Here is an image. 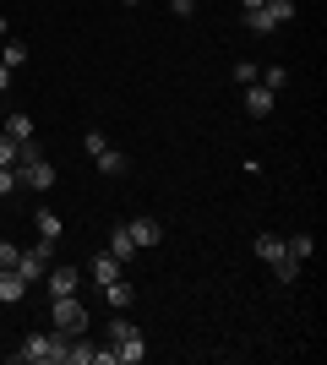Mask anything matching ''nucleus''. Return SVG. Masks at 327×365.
I'll use <instances>...</instances> for the list:
<instances>
[{
  "instance_id": "1",
  "label": "nucleus",
  "mask_w": 327,
  "mask_h": 365,
  "mask_svg": "<svg viewBox=\"0 0 327 365\" xmlns=\"http://www.w3.org/2000/svg\"><path fill=\"white\" fill-rule=\"evenodd\" d=\"M66 344H71L66 333H28V338H22V349H11V360L16 365H61Z\"/></svg>"
},
{
  "instance_id": "2",
  "label": "nucleus",
  "mask_w": 327,
  "mask_h": 365,
  "mask_svg": "<svg viewBox=\"0 0 327 365\" xmlns=\"http://www.w3.org/2000/svg\"><path fill=\"white\" fill-rule=\"evenodd\" d=\"M49 317H55V333H66V338L88 333V305H82L77 294H55V300H49Z\"/></svg>"
},
{
  "instance_id": "3",
  "label": "nucleus",
  "mask_w": 327,
  "mask_h": 365,
  "mask_svg": "<svg viewBox=\"0 0 327 365\" xmlns=\"http://www.w3.org/2000/svg\"><path fill=\"white\" fill-rule=\"evenodd\" d=\"M49 262H55V240H38V245H28V251H16V273L28 278V284H38V278L49 273Z\"/></svg>"
},
{
  "instance_id": "4",
  "label": "nucleus",
  "mask_w": 327,
  "mask_h": 365,
  "mask_svg": "<svg viewBox=\"0 0 327 365\" xmlns=\"http://www.w3.org/2000/svg\"><path fill=\"white\" fill-rule=\"evenodd\" d=\"M44 289H49V300H55V294H77L82 289V273H77V267H49Z\"/></svg>"
},
{
  "instance_id": "5",
  "label": "nucleus",
  "mask_w": 327,
  "mask_h": 365,
  "mask_svg": "<svg viewBox=\"0 0 327 365\" xmlns=\"http://www.w3.org/2000/svg\"><path fill=\"white\" fill-rule=\"evenodd\" d=\"M125 235L137 240V251H147V245L164 240V224H158V218H131V224H125Z\"/></svg>"
},
{
  "instance_id": "6",
  "label": "nucleus",
  "mask_w": 327,
  "mask_h": 365,
  "mask_svg": "<svg viewBox=\"0 0 327 365\" xmlns=\"http://www.w3.org/2000/svg\"><path fill=\"white\" fill-rule=\"evenodd\" d=\"M120 267H125V262H115L109 251H98V257L88 262V278H93L98 289H104V284H115V278H120Z\"/></svg>"
},
{
  "instance_id": "7",
  "label": "nucleus",
  "mask_w": 327,
  "mask_h": 365,
  "mask_svg": "<svg viewBox=\"0 0 327 365\" xmlns=\"http://www.w3.org/2000/svg\"><path fill=\"white\" fill-rule=\"evenodd\" d=\"M246 115L251 120H267V115H273V88H256V82H251L246 88Z\"/></svg>"
},
{
  "instance_id": "8",
  "label": "nucleus",
  "mask_w": 327,
  "mask_h": 365,
  "mask_svg": "<svg viewBox=\"0 0 327 365\" xmlns=\"http://www.w3.org/2000/svg\"><path fill=\"white\" fill-rule=\"evenodd\" d=\"M115 349V365H142L147 360V344H142V333H131L125 344H109Z\"/></svg>"
},
{
  "instance_id": "9",
  "label": "nucleus",
  "mask_w": 327,
  "mask_h": 365,
  "mask_svg": "<svg viewBox=\"0 0 327 365\" xmlns=\"http://www.w3.org/2000/svg\"><path fill=\"white\" fill-rule=\"evenodd\" d=\"M61 365H98V344H88V338H71V344H66V360Z\"/></svg>"
},
{
  "instance_id": "10",
  "label": "nucleus",
  "mask_w": 327,
  "mask_h": 365,
  "mask_svg": "<svg viewBox=\"0 0 327 365\" xmlns=\"http://www.w3.org/2000/svg\"><path fill=\"white\" fill-rule=\"evenodd\" d=\"M22 294H28V278L16 273V267H0V300H6V305H16Z\"/></svg>"
},
{
  "instance_id": "11",
  "label": "nucleus",
  "mask_w": 327,
  "mask_h": 365,
  "mask_svg": "<svg viewBox=\"0 0 327 365\" xmlns=\"http://www.w3.org/2000/svg\"><path fill=\"white\" fill-rule=\"evenodd\" d=\"M93 158H98V175H125V169H131V158H125L120 148H109V142L93 153Z\"/></svg>"
},
{
  "instance_id": "12",
  "label": "nucleus",
  "mask_w": 327,
  "mask_h": 365,
  "mask_svg": "<svg viewBox=\"0 0 327 365\" xmlns=\"http://www.w3.org/2000/svg\"><path fill=\"white\" fill-rule=\"evenodd\" d=\"M109 257H115V262H137V240L125 235V224L109 235Z\"/></svg>"
},
{
  "instance_id": "13",
  "label": "nucleus",
  "mask_w": 327,
  "mask_h": 365,
  "mask_svg": "<svg viewBox=\"0 0 327 365\" xmlns=\"http://www.w3.org/2000/svg\"><path fill=\"white\" fill-rule=\"evenodd\" d=\"M256 257H262V262L289 257V251H284V235H273V229H267V235H256Z\"/></svg>"
},
{
  "instance_id": "14",
  "label": "nucleus",
  "mask_w": 327,
  "mask_h": 365,
  "mask_svg": "<svg viewBox=\"0 0 327 365\" xmlns=\"http://www.w3.org/2000/svg\"><path fill=\"white\" fill-rule=\"evenodd\" d=\"M6 137H11V142H33V115H22V109L6 115Z\"/></svg>"
},
{
  "instance_id": "15",
  "label": "nucleus",
  "mask_w": 327,
  "mask_h": 365,
  "mask_svg": "<svg viewBox=\"0 0 327 365\" xmlns=\"http://www.w3.org/2000/svg\"><path fill=\"white\" fill-rule=\"evenodd\" d=\"M104 300L115 305V311H125V305L137 300V289H131V284H125V278H115V284H104Z\"/></svg>"
},
{
  "instance_id": "16",
  "label": "nucleus",
  "mask_w": 327,
  "mask_h": 365,
  "mask_svg": "<svg viewBox=\"0 0 327 365\" xmlns=\"http://www.w3.org/2000/svg\"><path fill=\"white\" fill-rule=\"evenodd\" d=\"M262 11L273 16V28H284V22H295L300 6H295V0H262Z\"/></svg>"
},
{
  "instance_id": "17",
  "label": "nucleus",
  "mask_w": 327,
  "mask_h": 365,
  "mask_svg": "<svg viewBox=\"0 0 327 365\" xmlns=\"http://www.w3.org/2000/svg\"><path fill=\"white\" fill-rule=\"evenodd\" d=\"M33 224H38V240H61V229H66L49 207H38V213H33Z\"/></svg>"
},
{
  "instance_id": "18",
  "label": "nucleus",
  "mask_w": 327,
  "mask_h": 365,
  "mask_svg": "<svg viewBox=\"0 0 327 365\" xmlns=\"http://www.w3.org/2000/svg\"><path fill=\"white\" fill-rule=\"evenodd\" d=\"M131 333H142V327H137V322H131V317H125V311H120V317L109 322V333H104V344H125V338H131Z\"/></svg>"
},
{
  "instance_id": "19",
  "label": "nucleus",
  "mask_w": 327,
  "mask_h": 365,
  "mask_svg": "<svg viewBox=\"0 0 327 365\" xmlns=\"http://www.w3.org/2000/svg\"><path fill=\"white\" fill-rule=\"evenodd\" d=\"M284 251H289V257H295V262H311L316 240H311V235H295V240H284Z\"/></svg>"
},
{
  "instance_id": "20",
  "label": "nucleus",
  "mask_w": 327,
  "mask_h": 365,
  "mask_svg": "<svg viewBox=\"0 0 327 365\" xmlns=\"http://www.w3.org/2000/svg\"><path fill=\"white\" fill-rule=\"evenodd\" d=\"M267 267H273V278H279V284H295V278H300V262H295V257H279V262H267Z\"/></svg>"
},
{
  "instance_id": "21",
  "label": "nucleus",
  "mask_w": 327,
  "mask_h": 365,
  "mask_svg": "<svg viewBox=\"0 0 327 365\" xmlns=\"http://www.w3.org/2000/svg\"><path fill=\"white\" fill-rule=\"evenodd\" d=\"M246 28L256 33V38H267V33H273V16H267L262 6H256V11H246Z\"/></svg>"
},
{
  "instance_id": "22",
  "label": "nucleus",
  "mask_w": 327,
  "mask_h": 365,
  "mask_svg": "<svg viewBox=\"0 0 327 365\" xmlns=\"http://www.w3.org/2000/svg\"><path fill=\"white\" fill-rule=\"evenodd\" d=\"M22 61H28V44H16V38H11V44L0 49V66H11V71H16Z\"/></svg>"
},
{
  "instance_id": "23",
  "label": "nucleus",
  "mask_w": 327,
  "mask_h": 365,
  "mask_svg": "<svg viewBox=\"0 0 327 365\" xmlns=\"http://www.w3.org/2000/svg\"><path fill=\"white\" fill-rule=\"evenodd\" d=\"M16 185H22V169H0V197H16Z\"/></svg>"
},
{
  "instance_id": "24",
  "label": "nucleus",
  "mask_w": 327,
  "mask_h": 365,
  "mask_svg": "<svg viewBox=\"0 0 327 365\" xmlns=\"http://www.w3.org/2000/svg\"><path fill=\"white\" fill-rule=\"evenodd\" d=\"M11 164H16V142L0 131V169H11Z\"/></svg>"
},
{
  "instance_id": "25",
  "label": "nucleus",
  "mask_w": 327,
  "mask_h": 365,
  "mask_svg": "<svg viewBox=\"0 0 327 365\" xmlns=\"http://www.w3.org/2000/svg\"><path fill=\"white\" fill-rule=\"evenodd\" d=\"M256 76H262V71H256V66H251V61H240V66H234V82H240V88H251Z\"/></svg>"
},
{
  "instance_id": "26",
  "label": "nucleus",
  "mask_w": 327,
  "mask_h": 365,
  "mask_svg": "<svg viewBox=\"0 0 327 365\" xmlns=\"http://www.w3.org/2000/svg\"><path fill=\"white\" fill-rule=\"evenodd\" d=\"M16 251H22V245H11V240H0V267H16Z\"/></svg>"
},
{
  "instance_id": "27",
  "label": "nucleus",
  "mask_w": 327,
  "mask_h": 365,
  "mask_svg": "<svg viewBox=\"0 0 327 365\" xmlns=\"http://www.w3.org/2000/svg\"><path fill=\"white\" fill-rule=\"evenodd\" d=\"M170 11L175 16H191V11H197V0H170Z\"/></svg>"
},
{
  "instance_id": "28",
  "label": "nucleus",
  "mask_w": 327,
  "mask_h": 365,
  "mask_svg": "<svg viewBox=\"0 0 327 365\" xmlns=\"http://www.w3.org/2000/svg\"><path fill=\"white\" fill-rule=\"evenodd\" d=\"M11 88V66H0V93Z\"/></svg>"
},
{
  "instance_id": "29",
  "label": "nucleus",
  "mask_w": 327,
  "mask_h": 365,
  "mask_svg": "<svg viewBox=\"0 0 327 365\" xmlns=\"http://www.w3.org/2000/svg\"><path fill=\"white\" fill-rule=\"evenodd\" d=\"M256 6H262V0H240V16H246V11H256Z\"/></svg>"
},
{
  "instance_id": "30",
  "label": "nucleus",
  "mask_w": 327,
  "mask_h": 365,
  "mask_svg": "<svg viewBox=\"0 0 327 365\" xmlns=\"http://www.w3.org/2000/svg\"><path fill=\"white\" fill-rule=\"evenodd\" d=\"M0 38H11V22H6V16H0Z\"/></svg>"
},
{
  "instance_id": "31",
  "label": "nucleus",
  "mask_w": 327,
  "mask_h": 365,
  "mask_svg": "<svg viewBox=\"0 0 327 365\" xmlns=\"http://www.w3.org/2000/svg\"><path fill=\"white\" fill-rule=\"evenodd\" d=\"M120 6H142V0H120Z\"/></svg>"
}]
</instances>
